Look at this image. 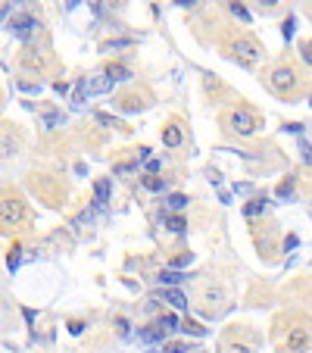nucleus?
Segmentation results:
<instances>
[{
    "instance_id": "4",
    "label": "nucleus",
    "mask_w": 312,
    "mask_h": 353,
    "mask_svg": "<svg viewBox=\"0 0 312 353\" xmlns=\"http://www.w3.org/2000/svg\"><path fill=\"white\" fill-rule=\"evenodd\" d=\"M293 85H297V75H293V69H275V72H272V88L278 91V94L290 91Z\"/></svg>"
},
{
    "instance_id": "3",
    "label": "nucleus",
    "mask_w": 312,
    "mask_h": 353,
    "mask_svg": "<svg viewBox=\"0 0 312 353\" xmlns=\"http://www.w3.org/2000/svg\"><path fill=\"white\" fill-rule=\"evenodd\" d=\"M228 125L234 128L237 135H253L256 132V116L247 113V109H234V113L228 116Z\"/></svg>"
},
{
    "instance_id": "10",
    "label": "nucleus",
    "mask_w": 312,
    "mask_h": 353,
    "mask_svg": "<svg viewBox=\"0 0 312 353\" xmlns=\"http://www.w3.org/2000/svg\"><path fill=\"white\" fill-rule=\"evenodd\" d=\"M185 278H188V275H181L178 269H166V272H159V282L166 285V288H175V285H181Z\"/></svg>"
},
{
    "instance_id": "20",
    "label": "nucleus",
    "mask_w": 312,
    "mask_h": 353,
    "mask_svg": "<svg viewBox=\"0 0 312 353\" xmlns=\"http://www.w3.org/2000/svg\"><path fill=\"white\" fill-rule=\"evenodd\" d=\"M113 82H122V79H128V69H122V66H109V72H106Z\"/></svg>"
},
{
    "instance_id": "15",
    "label": "nucleus",
    "mask_w": 312,
    "mask_h": 353,
    "mask_svg": "<svg viewBox=\"0 0 312 353\" xmlns=\"http://www.w3.org/2000/svg\"><path fill=\"white\" fill-rule=\"evenodd\" d=\"M162 222H166V225L175 231V234H181V231H188V222L181 219V216H162Z\"/></svg>"
},
{
    "instance_id": "16",
    "label": "nucleus",
    "mask_w": 312,
    "mask_h": 353,
    "mask_svg": "<svg viewBox=\"0 0 312 353\" xmlns=\"http://www.w3.org/2000/svg\"><path fill=\"white\" fill-rule=\"evenodd\" d=\"M244 213H247V216H259V213H265V197H253L247 207H244Z\"/></svg>"
},
{
    "instance_id": "19",
    "label": "nucleus",
    "mask_w": 312,
    "mask_h": 353,
    "mask_svg": "<svg viewBox=\"0 0 312 353\" xmlns=\"http://www.w3.org/2000/svg\"><path fill=\"white\" fill-rule=\"evenodd\" d=\"M188 207V197L185 194H172L169 197V210H185Z\"/></svg>"
},
{
    "instance_id": "18",
    "label": "nucleus",
    "mask_w": 312,
    "mask_h": 353,
    "mask_svg": "<svg viewBox=\"0 0 312 353\" xmlns=\"http://www.w3.org/2000/svg\"><path fill=\"white\" fill-rule=\"evenodd\" d=\"M181 331H188V334H194V338H203V334H206V328L203 325H197V322H185V325H181Z\"/></svg>"
},
{
    "instance_id": "31",
    "label": "nucleus",
    "mask_w": 312,
    "mask_h": 353,
    "mask_svg": "<svg viewBox=\"0 0 312 353\" xmlns=\"http://www.w3.org/2000/svg\"><path fill=\"white\" fill-rule=\"evenodd\" d=\"M287 132H293V135H300V132H303V125H300V122H290V125H287Z\"/></svg>"
},
{
    "instance_id": "28",
    "label": "nucleus",
    "mask_w": 312,
    "mask_h": 353,
    "mask_svg": "<svg viewBox=\"0 0 312 353\" xmlns=\"http://www.w3.org/2000/svg\"><path fill=\"white\" fill-rule=\"evenodd\" d=\"M97 122H100V125H113V128H116V119H113V116H106V113H100V116H97Z\"/></svg>"
},
{
    "instance_id": "7",
    "label": "nucleus",
    "mask_w": 312,
    "mask_h": 353,
    "mask_svg": "<svg viewBox=\"0 0 312 353\" xmlns=\"http://www.w3.org/2000/svg\"><path fill=\"white\" fill-rule=\"evenodd\" d=\"M16 147H19V141H16L13 128L10 125H0V156H13Z\"/></svg>"
},
{
    "instance_id": "11",
    "label": "nucleus",
    "mask_w": 312,
    "mask_h": 353,
    "mask_svg": "<svg viewBox=\"0 0 312 353\" xmlns=\"http://www.w3.org/2000/svg\"><path fill=\"white\" fill-rule=\"evenodd\" d=\"M162 297H166V300H169V303H172L175 309H188V297H185V294H181L178 288H169V291H166V294H162Z\"/></svg>"
},
{
    "instance_id": "30",
    "label": "nucleus",
    "mask_w": 312,
    "mask_h": 353,
    "mask_svg": "<svg viewBox=\"0 0 312 353\" xmlns=\"http://www.w3.org/2000/svg\"><path fill=\"white\" fill-rule=\"evenodd\" d=\"M303 60H306V63H312V41H309V44H303Z\"/></svg>"
},
{
    "instance_id": "8",
    "label": "nucleus",
    "mask_w": 312,
    "mask_h": 353,
    "mask_svg": "<svg viewBox=\"0 0 312 353\" xmlns=\"http://www.w3.org/2000/svg\"><path fill=\"white\" fill-rule=\"evenodd\" d=\"M109 88H113V79H109L106 72H100V75H94V82H87V91H91V94H106Z\"/></svg>"
},
{
    "instance_id": "9",
    "label": "nucleus",
    "mask_w": 312,
    "mask_h": 353,
    "mask_svg": "<svg viewBox=\"0 0 312 353\" xmlns=\"http://www.w3.org/2000/svg\"><path fill=\"white\" fill-rule=\"evenodd\" d=\"M109 191H113V181H109V178H100V181L94 184V197H97V207H103V203L109 200Z\"/></svg>"
},
{
    "instance_id": "14",
    "label": "nucleus",
    "mask_w": 312,
    "mask_h": 353,
    "mask_svg": "<svg viewBox=\"0 0 312 353\" xmlns=\"http://www.w3.org/2000/svg\"><path fill=\"white\" fill-rule=\"evenodd\" d=\"M162 144H166V147H178V144H181V128L169 125L166 132H162Z\"/></svg>"
},
{
    "instance_id": "6",
    "label": "nucleus",
    "mask_w": 312,
    "mask_h": 353,
    "mask_svg": "<svg viewBox=\"0 0 312 353\" xmlns=\"http://www.w3.org/2000/svg\"><path fill=\"white\" fill-rule=\"evenodd\" d=\"M34 28H38V22H34L31 16H16V19L10 22V31L16 34V38H28Z\"/></svg>"
},
{
    "instance_id": "21",
    "label": "nucleus",
    "mask_w": 312,
    "mask_h": 353,
    "mask_svg": "<svg viewBox=\"0 0 312 353\" xmlns=\"http://www.w3.org/2000/svg\"><path fill=\"white\" fill-rule=\"evenodd\" d=\"M290 194H293V178H287V181L278 184V197H290Z\"/></svg>"
},
{
    "instance_id": "29",
    "label": "nucleus",
    "mask_w": 312,
    "mask_h": 353,
    "mask_svg": "<svg viewBox=\"0 0 312 353\" xmlns=\"http://www.w3.org/2000/svg\"><path fill=\"white\" fill-rule=\"evenodd\" d=\"M166 353H188V347H185V344H169Z\"/></svg>"
},
{
    "instance_id": "12",
    "label": "nucleus",
    "mask_w": 312,
    "mask_h": 353,
    "mask_svg": "<svg viewBox=\"0 0 312 353\" xmlns=\"http://www.w3.org/2000/svg\"><path fill=\"white\" fill-rule=\"evenodd\" d=\"M166 334H169V331L162 328V325H150V328H144V331H141V338H144V341H150V344H156V341L166 338Z\"/></svg>"
},
{
    "instance_id": "26",
    "label": "nucleus",
    "mask_w": 312,
    "mask_h": 353,
    "mask_svg": "<svg viewBox=\"0 0 312 353\" xmlns=\"http://www.w3.org/2000/svg\"><path fill=\"white\" fill-rule=\"evenodd\" d=\"M159 169H162V163H159V160H147V175H156Z\"/></svg>"
},
{
    "instance_id": "27",
    "label": "nucleus",
    "mask_w": 312,
    "mask_h": 353,
    "mask_svg": "<svg viewBox=\"0 0 312 353\" xmlns=\"http://www.w3.org/2000/svg\"><path fill=\"white\" fill-rule=\"evenodd\" d=\"M281 31H284V38H287V41L293 38V19H290V16H287V19H284V25H281Z\"/></svg>"
},
{
    "instance_id": "5",
    "label": "nucleus",
    "mask_w": 312,
    "mask_h": 353,
    "mask_svg": "<svg viewBox=\"0 0 312 353\" xmlns=\"http://www.w3.org/2000/svg\"><path fill=\"white\" fill-rule=\"evenodd\" d=\"M234 53H237V57H241V63L253 66V63H256V53H259V47H256V44H253L250 38H241V41L234 44Z\"/></svg>"
},
{
    "instance_id": "23",
    "label": "nucleus",
    "mask_w": 312,
    "mask_h": 353,
    "mask_svg": "<svg viewBox=\"0 0 312 353\" xmlns=\"http://www.w3.org/2000/svg\"><path fill=\"white\" fill-rule=\"evenodd\" d=\"M300 153H303V160H306V163H312V144H309L306 138L300 141Z\"/></svg>"
},
{
    "instance_id": "13",
    "label": "nucleus",
    "mask_w": 312,
    "mask_h": 353,
    "mask_svg": "<svg viewBox=\"0 0 312 353\" xmlns=\"http://www.w3.org/2000/svg\"><path fill=\"white\" fill-rule=\"evenodd\" d=\"M203 300H206L209 309H212V306H218V303L225 300V291H222V288H206V291H203Z\"/></svg>"
},
{
    "instance_id": "2",
    "label": "nucleus",
    "mask_w": 312,
    "mask_h": 353,
    "mask_svg": "<svg viewBox=\"0 0 312 353\" xmlns=\"http://www.w3.org/2000/svg\"><path fill=\"white\" fill-rule=\"evenodd\" d=\"M284 347H287L290 353H306V350L312 347V328H309V325H297V328H290V331H287Z\"/></svg>"
},
{
    "instance_id": "1",
    "label": "nucleus",
    "mask_w": 312,
    "mask_h": 353,
    "mask_svg": "<svg viewBox=\"0 0 312 353\" xmlns=\"http://www.w3.org/2000/svg\"><path fill=\"white\" fill-rule=\"evenodd\" d=\"M25 219V203L19 200V197H0V225H7V228H13V225H19V222Z\"/></svg>"
},
{
    "instance_id": "24",
    "label": "nucleus",
    "mask_w": 312,
    "mask_h": 353,
    "mask_svg": "<svg viewBox=\"0 0 312 353\" xmlns=\"http://www.w3.org/2000/svg\"><path fill=\"white\" fill-rule=\"evenodd\" d=\"M19 253H22L19 247H13V250H10V259H7V266H10V269H16V266H19Z\"/></svg>"
},
{
    "instance_id": "25",
    "label": "nucleus",
    "mask_w": 312,
    "mask_h": 353,
    "mask_svg": "<svg viewBox=\"0 0 312 353\" xmlns=\"http://www.w3.org/2000/svg\"><path fill=\"white\" fill-rule=\"evenodd\" d=\"M231 13H234V16H237V19H244V22H247V19H250V13H247V10H244V7H241V4H231Z\"/></svg>"
},
{
    "instance_id": "22",
    "label": "nucleus",
    "mask_w": 312,
    "mask_h": 353,
    "mask_svg": "<svg viewBox=\"0 0 312 353\" xmlns=\"http://www.w3.org/2000/svg\"><path fill=\"white\" fill-rule=\"evenodd\" d=\"M162 328H166V331H178V319H175V316H162V322H159Z\"/></svg>"
},
{
    "instance_id": "17",
    "label": "nucleus",
    "mask_w": 312,
    "mask_h": 353,
    "mask_svg": "<svg viewBox=\"0 0 312 353\" xmlns=\"http://www.w3.org/2000/svg\"><path fill=\"white\" fill-rule=\"evenodd\" d=\"M144 188H147V191H162V188H166V178H159V175H144Z\"/></svg>"
}]
</instances>
